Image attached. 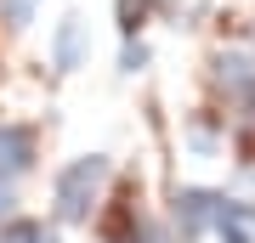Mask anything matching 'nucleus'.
<instances>
[{"mask_svg":"<svg viewBox=\"0 0 255 243\" xmlns=\"http://www.w3.org/2000/svg\"><path fill=\"white\" fill-rule=\"evenodd\" d=\"M108 175H114V164L102 153L68 159L51 175V221L57 226H91V215L102 209V192H108Z\"/></svg>","mask_w":255,"mask_h":243,"instance_id":"f257e3e1","label":"nucleus"},{"mask_svg":"<svg viewBox=\"0 0 255 243\" xmlns=\"http://www.w3.org/2000/svg\"><path fill=\"white\" fill-rule=\"evenodd\" d=\"M221 204H227V192H204V187H187V192H176L170 226L182 232V243L204 238V232H216V226H221Z\"/></svg>","mask_w":255,"mask_h":243,"instance_id":"f03ea898","label":"nucleus"},{"mask_svg":"<svg viewBox=\"0 0 255 243\" xmlns=\"http://www.w3.org/2000/svg\"><path fill=\"white\" fill-rule=\"evenodd\" d=\"M34 164H40V136H34V125L6 119V125H0V175H6V181H23Z\"/></svg>","mask_w":255,"mask_h":243,"instance_id":"7ed1b4c3","label":"nucleus"},{"mask_svg":"<svg viewBox=\"0 0 255 243\" xmlns=\"http://www.w3.org/2000/svg\"><path fill=\"white\" fill-rule=\"evenodd\" d=\"M85 57H91V28H85V17H63L51 28V68L57 74H80Z\"/></svg>","mask_w":255,"mask_h":243,"instance_id":"20e7f679","label":"nucleus"},{"mask_svg":"<svg viewBox=\"0 0 255 243\" xmlns=\"http://www.w3.org/2000/svg\"><path fill=\"white\" fill-rule=\"evenodd\" d=\"M216 85H221V96L227 102H255V57H244V51H221L216 57Z\"/></svg>","mask_w":255,"mask_h":243,"instance_id":"39448f33","label":"nucleus"},{"mask_svg":"<svg viewBox=\"0 0 255 243\" xmlns=\"http://www.w3.org/2000/svg\"><path fill=\"white\" fill-rule=\"evenodd\" d=\"M0 243H57V221H34V215H17L11 209L0 221Z\"/></svg>","mask_w":255,"mask_h":243,"instance_id":"423d86ee","label":"nucleus"},{"mask_svg":"<svg viewBox=\"0 0 255 243\" xmlns=\"http://www.w3.org/2000/svg\"><path fill=\"white\" fill-rule=\"evenodd\" d=\"M0 23L6 28H28L34 23V0H0Z\"/></svg>","mask_w":255,"mask_h":243,"instance_id":"0eeeda50","label":"nucleus"},{"mask_svg":"<svg viewBox=\"0 0 255 243\" xmlns=\"http://www.w3.org/2000/svg\"><path fill=\"white\" fill-rule=\"evenodd\" d=\"M119 68H125V74H142V68H147V45H142V40H136V45L125 40V51H119Z\"/></svg>","mask_w":255,"mask_h":243,"instance_id":"6e6552de","label":"nucleus"},{"mask_svg":"<svg viewBox=\"0 0 255 243\" xmlns=\"http://www.w3.org/2000/svg\"><path fill=\"white\" fill-rule=\"evenodd\" d=\"M136 238H142V243H182L176 226H136Z\"/></svg>","mask_w":255,"mask_h":243,"instance_id":"1a4fd4ad","label":"nucleus"},{"mask_svg":"<svg viewBox=\"0 0 255 243\" xmlns=\"http://www.w3.org/2000/svg\"><path fill=\"white\" fill-rule=\"evenodd\" d=\"M11 209H17V181H6V175H0V221H6Z\"/></svg>","mask_w":255,"mask_h":243,"instance_id":"9d476101","label":"nucleus"},{"mask_svg":"<svg viewBox=\"0 0 255 243\" xmlns=\"http://www.w3.org/2000/svg\"><path fill=\"white\" fill-rule=\"evenodd\" d=\"M114 243H142V238H114Z\"/></svg>","mask_w":255,"mask_h":243,"instance_id":"9b49d317","label":"nucleus"}]
</instances>
